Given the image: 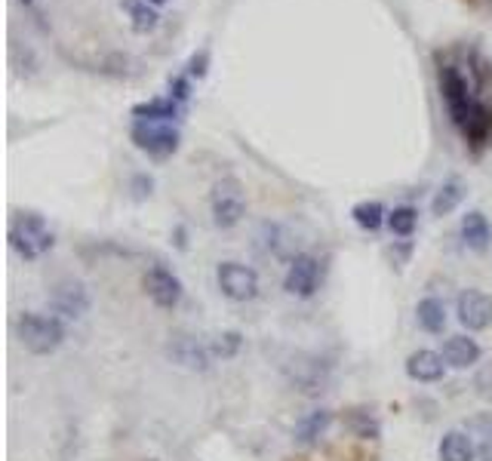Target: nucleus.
<instances>
[{
    "mask_svg": "<svg viewBox=\"0 0 492 461\" xmlns=\"http://www.w3.org/2000/svg\"><path fill=\"white\" fill-rule=\"evenodd\" d=\"M437 84L446 111H450V121L465 136V142H471L474 148L487 145L492 136V108L483 105L480 95H477L480 80L465 74L459 65H443L437 74Z\"/></svg>",
    "mask_w": 492,
    "mask_h": 461,
    "instance_id": "obj_1",
    "label": "nucleus"
},
{
    "mask_svg": "<svg viewBox=\"0 0 492 461\" xmlns=\"http://www.w3.org/2000/svg\"><path fill=\"white\" fill-rule=\"evenodd\" d=\"M19 341L25 345V351H32L37 357L53 354L59 345L65 341V326L50 314H37V311H25L16 323Z\"/></svg>",
    "mask_w": 492,
    "mask_h": 461,
    "instance_id": "obj_2",
    "label": "nucleus"
},
{
    "mask_svg": "<svg viewBox=\"0 0 492 461\" xmlns=\"http://www.w3.org/2000/svg\"><path fill=\"white\" fill-rule=\"evenodd\" d=\"M53 230L47 228V221H43V215L37 212H19L16 219H13L10 225V247L19 252L22 258H28V262H34V258H41L43 252L53 249Z\"/></svg>",
    "mask_w": 492,
    "mask_h": 461,
    "instance_id": "obj_3",
    "label": "nucleus"
},
{
    "mask_svg": "<svg viewBox=\"0 0 492 461\" xmlns=\"http://www.w3.org/2000/svg\"><path fill=\"white\" fill-rule=\"evenodd\" d=\"M210 210H213V221L215 228L228 230L234 225H241V219L246 215V194H243V185L237 178H219L213 185V194H210Z\"/></svg>",
    "mask_w": 492,
    "mask_h": 461,
    "instance_id": "obj_4",
    "label": "nucleus"
},
{
    "mask_svg": "<svg viewBox=\"0 0 492 461\" xmlns=\"http://www.w3.org/2000/svg\"><path fill=\"white\" fill-rule=\"evenodd\" d=\"M132 145L139 151L151 154V158H169L178 151V130L169 123H154V121H136L132 123Z\"/></svg>",
    "mask_w": 492,
    "mask_h": 461,
    "instance_id": "obj_5",
    "label": "nucleus"
},
{
    "mask_svg": "<svg viewBox=\"0 0 492 461\" xmlns=\"http://www.w3.org/2000/svg\"><path fill=\"white\" fill-rule=\"evenodd\" d=\"M215 280H219V289L231 302H250L259 295V274L241 262H222L219 271H215Z\"/></svg>",
    "mask_w": 492,
    "mask_h": 461,
    "instance_id": "obj_6",
    "label": "nucleus"
},
{
    "mask_svg": "<svg viewBox=\"0 0 492 461\" xmlns=\"http://www.w3.org/2000/svg\"><path fill=\"white\" fill-rule=\"evenodd\" d=\"M283 286H287L289 295L311 299V295L317 293V286H320V262L314 256H308V252L296 256L293 262H289V271H287V277H283Z\"/></svg>",
    "mask_w": 492,
    "mask_h": 461,
    "instance_id": "obj_7",
    "label": "nucleus"
},
{
    "mask_svg": "<svg viewBox=\"0 0 492 461\" xmlns=\"http://www.w3.org/2000/svg\"><path fill=\"white\" fill-rule=\"evenodd\" d=\"M145 293L148 299H151L158 308H176L178 302H182V280L176 277L169 267L163 265H151L145 274Z\"/></svg>",
    "mask_w": 492,
    "mask_h": 461,
    "instance_id": "obj_8",
    "label": "nucleus"
},
{
    "mask_svg": "<svg viewBox=\"0 0 492 461\" xmlns=\"http://www.w3.org/2000/svg\"><path fill=\"white\" fill-rule=\"evenodd\" d=\"M50 308L56 311V314L68 317V320H80L89 311V293L87 286L80 284V280H59L53 286V293H50Z\"/></svg>",
    "mask_w": 492,
    "mask_h": 461,
    "instance_id": "obj_9",
    "label": "nucleus"
},
{
    "mask_svg": "<svg viewBox=\"0 0 492 461\" xmlns=\"http://www.w3.org/2000/svg\"><path fill=\"white\" fill-rule=\"evenodd\" d=\"M456 314L468 332H480L492 323V299L480 289H465L456 302Z\"/></svg>",
    "mask_w": 492,
    "mask_h": 461,
    "instance_id": "obj_10",
    "label": "nucleus"
},
{
    "mask_svg": "<svg viewBox=\"0 0 492 461\" xmlns=\"http://www.w3.org/2000/svg\"><path fill=\"white\" fill-rule=\"evenodd\" d=\"M443 373H446L443 354L422 348V351H415V354H409V357H406V375L413 378V382H422V384L440 382V378H443Z\"/></svg>",
    "mask_w": 492,
    "mask_h": 461,
    "instance_id": "obj_11",
    "label": "nucleus"
},
{
    "mask_svg": "<svg viewBox=\"0 0 492 461\" xmlns=\"http://www.w3.org/2000/svg\"><path fill=\"white\" fill-rule=\"evenodd\" d=\"M440 354H443L446 366L452 369H468L474 366V363H480V345L468 336H450Z\"/></svg>",
    "mask_w": 492,
    "mask_h": 461,
    "instance_id": "obj_12",
    "label": "nucleus"
},
{
    "mask_svg": "<svg viewBox=\"0 0 492 461\" xmlns=\"http://www.w3.org/2000/svg\"><path fill=\"white\" fill-rule=\"evenodd\" d=\"M169 354H173L176 363H182V366H188V369L210 366V351L191 336H176L173 345H169Z\"/></svg>",
    "mask_w": 492,
    "mask_h": 461,
    "instance_id": "obj_13",
    "label": "nucleus"
},
{
    "mask_svg": "<svg viewBox=\"0 0 492 461\" xmlns=\"http://www.w3.org/2000/svg\"><path fill=\"white\" fill-rule=\"evenodd\" d=\"M440 461H474L477 458V446L471 440V434L465 430H446L443 440L437 446Z\"/></svg>",
    "mask_w": 492,
    "mask_h": 461,
    "instance_id": "obj_14",
    "label": "nucleus"
},
{
    "mask_svg": "<svg viewBox=\"0 0 492 461\" xmlns=\"http://www.w3.org/2000/svg\"><path fill=\"white\" fill-rule=\"evenodd\" d=\"M461 240L468 243L471 249L477 252H483L489 247V240H492V228H489V221H487V215H483L480 210H471L461 219Z\"/></svg>",
    "mask_w": 492,
    "mask_h": 461,
    "instance_id": "obj_15",
    "label": "nucleus"
},
{
    "mask_svg": "<svg viewBox=\"0 0 492 461\" xmlns=\"http://www.w3.org/2000/svg\"><path fill=\"white\" fill-rule=\"evenodd\" d=\"M330 425H333V412H330V409H314V412H308L299 421V425H296V443H302V446L317 443L320 437L330 430Z\"/></svg>",
    "mask_w": 492,
    "mask_h": 461,
    "instance_id": "obj_16",
    "label": "nucleus"
},
{
    "mask_svg": "<svg viewBox=\"0 0 492 461\" xmlns=\"http://www.w3.org/2000/svg\"><path fill=\"white\" fill-rule=\"evenodd\" d=\"M178 102L176 99H151L141 102V105L132 108V117L136 121H154V123H173L178 117Z\"/></svg>",
    "mask_w": 492,
    "mask_h": 461,
    "instance_id": "obj_17",
    "label": "nucleus"
},
{
    "mask_svg": "<svg viewBox=\"0 0 492 461\" xmlns=\"http://www.w3.org/2000/svg\"><path fill=\"white\" fill-rule=\"evenodd\" d=\"M123 10L130 13V25L136 34H151L160 22L158 10L148 0H123Z\"/></svg>",
    "mask_w": 492,
    "mask_h": 461,
    "instance_id": "obj_18",
    "label": "nucleus"
},
{
    "mask_svg": "<svg viewBox=\"0 0 492 461\" xmlns=\"http://www.w3.org/2000/svg\"><path fill=\"white\" fill-rule=\"evenodd\" d=\"M415 320H419V326L424 332H431V336H437V332H443L446 326V304L440 299H422L419 308H415Z\"/></svg>",
    "mask_w": 492,
    "mask_h": 461,
    "instance_id": "obj_19",
    "label": "nucleus"
},
{
    "mask_svg": "<svg viewBox=\"0 0 492 461\" xmlns=\"http://www.w3.org/2000/svg\"><path fill=\"white\" fill-rule=\"evenodd\" d=\"M351 219L357 221V228L363 230H378L387 221V212L378 200H360L351 210Z\"/></svg>",
    "mask_w": 492,
    "mask_h": 461,
    "instance_id": "obj_20",
    "label": "nucleus"
},
{
    "mask_svg": "<svg viewBox=\"0 0 492 461\" xmlns=\"http://www.w3.org/2000/svg\"><path fill=\"white\" fill-rule=\"evenodd\" d=\"M345 428L351 430L354 437H360V440H376V437L382 434V425H378L376 415H369L367 409H351V412L345 415Z\"/></svg>",
    "mask_w": 492,
    "mask_h": 461,
    "instance_id": "obj_21",
    "label": "nucleus"
},
{
    "mask_svg": "<svg viewBox=\"0 0 492 461\" xmlns=\"http://www.w3.org/2000/svg\"><path fill=\"white\" fill-rule=\"evenodd\" d=\"M461 197H465V185H461L459 178H452V182H446L443 188L434 194V200H431V212H434V215H450L461 203Z\"/></svg>",
    "mask_w": 492,
    "mask_h": 461,
    "instance_id": "obj_22",
    "label": "nucleus"
},
{
    "mask_svg": "<svg viewBox=\"0 0 492 461\" xmlns=\"http://www.w3.org/2000/svg\"><path fill=\"white\" fill-rule=\"evenodd\" d=\"M415 221H419V212H415V206H397L394 212H387V228H391V234H397V237L413 234Z\"/></svg>",
    "mask_w": 492,
    "mask_h": 461,
    "instance_id": "obj_23",
    "label": "nucleus"
},
{
    "mask_svg": "<svg viewBox=\"0 0 492 461\" xmlns=\"http://www.w3.org/2000/svg\"><path fill=\"white\" fill-rule=\"evenodd\" d=\"M474 388H477V393H480L483 400H492V363H487V366L477 369Z\"/></svg>",
    "mask_w": 492,
    "mask_h": 461,
    "instance_id": "obj_24",
    "label": "nucleus"
},
{
    "mask_svg": "<svg viewBox=\"0 0 492 461\" xmlns=\"http://www.w3.org/2000/svg\"><path fill=\"white\" fill-rule=\"evenodd\" d=\"M169 99H176L178 105H185V102L191 99V84H188V77H173V80H169Z\"/></svg>",
    "mask_w": 492,
    "mask_h": 461,
    "instance_id": "obj_25",
    "label": "nucleus"
},
{
    "mask_svg": "<svg viewBox=\"0 0 492 461\" xmlns=\"http://www.w3.org/2000/svg\"><path fill=\"white\" fill-rule=\"evenodd\" d=\"M206 62H210V53H206V50H200L197 56H191L188 77H204V74H206Z\"/></svg>",
    "mask_w": 492,
    "mask_h": 461,
    "instance_id": "obj_26",
    "label": "nucleus"
},
{
    "mask_svg": "<svg viewBox=\"0 0 492 461\" xmlns=\"http://www.w3.org/2000/svg\"><path fill=\"white\" fill-rule=\"evenodd\" d=\"M237 348H241V336H237V332H225L219 345H215V351H219L222 357H231V354L237 351Z\"/></svg>",
    "mask_w": 492,
    "mask_h": 461,
    "instance_id": "obj_27",
    "label": "nucleus"
},
{
    "mask_svg": "<svg viewBox=\"0 0 492 461\" xmlns=\"http://www.w3.org/2000/svg\"><path fill=\"white\" fill-rule=\"evenodd\" d=\"M151 188H154L151 176H136V178H132V197H136V200H145L148 194H151Z\"/></svg>",
    "mask_w": 492,
    "mask_h": 461,
    "instance_id": "obj_28",
    "label": "nucleus"
},
{
    "mask_svg": "<svg viewBox=\"0 0 492 461\" xmlns=\"http://www.w3.org/2000/svg\"><path fill=\"white\" fill-rule=\"evenodd\" d=\"M477 456H480V461H492V434L487 437V440L480 443V449H477Z\"/></svg>",
    "mask_w": 492,
    "mask_h": 461,
    "instance_id": "obj_29",
    "label": "nucleus"
},
{
    "mask_svg": "<svg viewBox=\"0 0 492 461\" xmlns=\"http://www.w3.org/2000/svg\"><path fill=\"white\" fill-rule=\"evenodd\" d=\"M148 4H151V6H160V4H167V0H148Z\"/></svg>",
    "mask_w": 492,
    "mask_h": 461,
    "instance_id": "obj_30",
    "label": "nucleus"
},
{
    "mask_svg": "<svg viewBox=\"0 0 492 461\" xmlns=\"http://www.w3.org/2000/svg\"><path fill=\"white\" fill-rule=\"evenodd\" d=\"M22 4H32V0H22Z\"/></svg>",
    "mask_w": 492,
    "mask_h": 461,
    "instance_id": "obj_31",
    "label": "nucleus"
}]
</instances>
